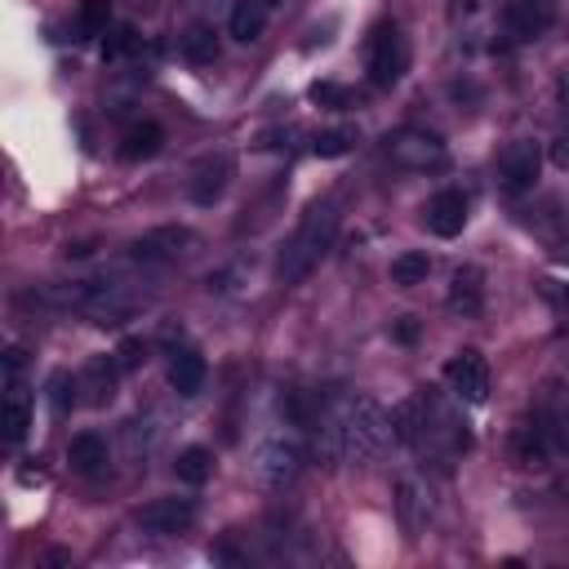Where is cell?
I'll return each mask as SVG.
<instances>
[{"label": "cell", "mask_w": 569, "mask_h": 569, "mask_svg": "<svg viewBox=\"0 0 569 569\" xmlns=\"http://www.w3.org/2000/svg\"><path fill=\"white\" fill-rule=\"evenodd\" d=\"M387 440H391V413L378 400H369V396H351L325 422L316 449H320V458L329 467H338V462H365V458H373Z\"/></svg>", "instance_id": "6da1fadb"}, {"label": "cell", "mask_w": 569, "mask_h": 569, "mask_svg": "<svg viewBox=\"0 0 569 569\" xmlns=\"http://www.w3.org/2000/svg\"><path fill=\"white\" fill-rule=\"evenodd\" d=\"M333 236H338V209H333L329 200H325V204H311V209L298 218L293 236H289V240L280 244V253H276V280H280V284L307 280V276L320 267V258L329 253Z\"/></svg>", "instance_id": "7a4b0ae2"}, {"label": "cell", "mask_w": 569, "mask_h": 569, "mask_svg": "<svg viewBox=\"0 0 569 569\" xmlns=\"http://www.w3.org/2000/svg\"><path fill=\"white\" fill-rule=\"evenodd\" d=\"M249 467H253V480H258V485L284 489V485H293V476L302 471V445H298L293 436H284V431H271V436L258 440Z\"/></svg>", "instance_id": "3957f363"}, {"label": "cell", "mask_w": 569, "mask_h": 569, "mask_svg": "<svg viewBox=\"0 0 569 569\" xmlns=\"http://www.w3.org/2000/svg\"><path fill=\"white\" fill-rule=\"evenodd\" d=\"M365 71H369V84H378V89H391V84L405 80V71H409V40H405V31L396 22H382L369 36V62H365Z\"/></svg>", "instance_id": "277c9868"}, {"label": "cell", "mask_w": 569, "mask_h": 569, "mask_svg": "<svg viewBox=\"0 0 569 569\" xmlns=\"http://www.w3.org/2000/svg\"><path fill=\"white\" fill-rule=\"evenodd\" d=\"M418 396H422V440H427V445H440L445 453L471 449V431H467V422L453 413V405H449L440 391H431V387H422Z\"/></svg>", "instance_id": "5b68a950"}, {"label": "cell", "mask_w": 569, "mask_h": 569, "mask_svg": "<svg viewBox=\"0 0 569 569\" xmlns=\"http://www.w3.org/2000/svg\"><path fill=\"white\" fill-rule=\"evenodd\" d=\"M538 173H542V147L533 138L507 142V151L498 156V191L502 196H525V191H533Z\"/></svg>", "instance_id": "8992f818"}, {"label": "cell", "mask_w": 569, "mask_h": 569, "mask_svg": "<svg viewBox=\"0 0 569 569\" xmlns=\"http://www.w3.org/2000/svg\"><path fill=\"white\" fill-rule=\"evenodd\" d=\"M556 22V0H507L502 4V44H533Z\"/></svg>", "instance_id": "52a82bcc"}, {"label": "cell", "mask_w": 569, "mask_h": 569, "mask_svg": "<svg viewBox=\"0 0 569 569\" xmlns=\"http://www.w3.org/2000/svg\"><path fill=\"white\" fill-rule=\"evenodd\" d=\"M445 382H449L453 400H462V405H485V400H489V360H485L476 347H462V351L449 356Z\"/></svg>", "instance_id": "ba28073f"}, {"label": "cell", "mask_w": 569, "mask_h": 569, "mask_svg": "<svg viewBox=\"0 0 569 569\" xmlns=\"http://www.w3.org/2000/svg\"><path fill=\"white\" fill-rule=\"evenodd\" d=\"M191 244H196V231H191V227L164 222V227H151V231H142V236L129 244V253H133V262H142V267H160V262H173V258H182Z\"/></svg>", "instance_id": "9c48e42d"}, {"label": "cell", "mask_w": 569, "mask_h": 569, "mask_svg": "<svg viewBox=\"0 0 569 569\" xmlns=\"http://www.w3.org/2000/svg\"><path fill=\"white\" fill-rule=\"evenodd\" d=\"M231 178H236V160H231L227 151H209V156H200L196 169H191V178H187V196H191V204H200V209L218 204L222 191L231 187Z\"/></svg>", "instance_id": "30bf717a"}, {"label": "cell", "mask_w": 569, "mask_h": 569, "mask_svg": "<svg viewBox=\"0 0 569 569\" xmlns=\"http://www.w3.org/2000/svg\"><path fill=\"white\" fill-rule=\"evenodd\" d=\"M533 422L547 431L556 449H569V382L547 378L538 400H533Z\"/></svg>", "instance_id": "8fae6325"}, {"label": "cell", "mask_w": 569, "mask_h": 569, "mask_svg": "<svg viewBox=\"0 0 569 569\" xmlns=\"http://www.w3.org/2000/svg\"><path fill=\"white\" fill-rule=\"evenodd\" d=\"M387 156H391L400 169H436V164H445V142H440L436 133L405 129V133L387 138Z\"/></svg>", "instance_id": "7c38bea8"}, {"label": "cell", "mask_w": 569, "mask_h": 569, "mask_svg": "<svg viewBox=\"0 0 569 569\" xmlns=\"http://www.w3.org/2000/svg\"><path fill=\"white\" fill-rule=\"evenodd\" d=\"M120 373H124V369H120V360H116V356H93V360H84V369L76 373V387H80V405H89V409H102V405H111Z\"/></svg>", "instance_id": "4fadbf2b"}, {"label": "cell", "mask_w": 569, "mask_h": 569, "mask_svg": "<svg viewBox=\"0 0 569 569\" xmlns=\"http://www.w3.org/2000/svg\"><path fill=\"white\" fill-rule=\"evenodd\" d=\"M396 516H400L405 533L418 538L431 525V485L418 476H400L396 480Z\"/></svg>", "instance_id": "5bb4252c"}, {"label": "cell", "mask_w": 569, "mask_h": 569, "mask_svg": "<svg viewBox=\"0 0 569 569\" xmlns=\"http://www.w3.org/2000/svg\"><path fill=\"white\" fill-rule=\"evenodd\" d=\"M204 356L191 347V342H178V347H169V356H164V378H169V387L182 396V400H191V396H200V387H204Z\"/></svg>", "instance_id": "9a60e30c"}, {"label": "cell", "mask_w": 569, "mask_h": 569, "mask_svg": "<svg viewBox=\"0 0 569 569\" xmlns=\"http://www.w3.org/2000/svg\"><path fill=\"white\" fill-rule=\"evenodd\" d=\"M462 227H467V196L458 187L436 191L427 200V231L440 240H453V236H462Z\"/></svg>", "instance_id": "2e32d148"}, {"label": "cell", "mask_w": 569, "mask_h": 569, "mask_svg": "<svg viewBox=\"0 0 569 569\" xmlns=\"http://www.w3.org/2000/svg\"><path fill=\"white\" fill-rule=\"evenodd\" d=\"M196 520V502L191 498H151L142 511H138V525L147 533H182L187 525Z\"/></svg>", "instance_id": "e0dca14e"}, {"label": "cell", "mask_w": 569, "mask_h": 569, "mask_svg": "<svg viewBox=\"0 0 569 569\" xmlns=\"http://www.w3.org/2000/svg\"><path fill=\"white\" fill-rule=\"evenodd\" d=\"M445 302H449V311H453V316H480V307H485V271H480V267H471V262L453 267Z\"/></svg>", "instance_id": "ac0fdd59"}, {"label": "cell", "mask_w": 569, "mask_h": 569, "mask_svg": "<svg viewBox=\"0 0 569 569\" xmlns=\"http://www.w3.org/2000/svg\"><path fill=\"white\" fill-rule=\"evenodd\" d=\"M67 462H71L76 476L98 480V476L107 471V462H111V449H107V440H102L98 431H76V436L67 440Z\"/></svg>", "instance_id": "d6986e66"}, {"label": "cell", "mask_w": 569, "mask_h": 569, "mask_svg": "<svg viewBox=\"0 0 569 569\" xmlns=\"http://www.w3.org/2000/svg\"><path fill=\"white\" fill-rule=\"evenodd\" d=\"M551 453H556V445L547 440V431L529 418V422H520L516 431H511V458H516V467H525V471H542L547 462H551Z\"/></svg>", "instance_id": "ffe728a7"}, {"label": "cell", "mask_w": 569, "mask_h": 569, "mask_svg": "<svg viewBox=\"0 0 569 569\" xmlns=\"http://www.w3.org/2000/svg\"><path fill=\"white\" fill-rule=\"evenodd\" d=\"M0 427H4V445H9V449L22 445V436H27V427H31V400H27L22 373L4 378V418H0Z\"/></svg>", "instance_id": "44dd1931"}, {"label": "cell", "mask_w": 569, "mask_h": 569, "mask_svg": "<svg viewBox=\"0 0 569 569\" xmlns=\"http://www.w3.org/2000/svg\"><path fill=\"white\" fill-rule=\"evenodd\" d=\"M160 142H164V129H160L156 120H138V124H129L124 138H120V160H129V164L151 160V156L160 151Z\"/></svg>", "instance_id": "7402d4cb"}, {"label": "cell", "mask_w": 569, "mask_h": 569, "mask_svg": "<svg viewBox=\"0 0 569 569\" xmlns=\"http://www.w3.org/2000/svg\"><path fill=\"white\" fill-rule=\"evenodd\" d=\"M178 53H182L187 62H196V67H209V62L218 58V31H213L209 22H191V27L178 36Z\"/></svg>", "instance_id": "603a6c76"}, {"label": "cell", "mask_w": 569, "mask_h": 569, "mask_svg": "<svg viewBox=\"0 0 569 569\" xmlns=\"http://www.w3.org/2000/svg\"><path fill=\"white\" fill-rule=\"evenodd\" d=\"M267 4L262 0H236V9H231V36L240 40V44H253V40H262V31H267Z\"/></svg>", "instance_id": "cb8c5ba5"}, {"label": "cell", "mask_w": 569, "mask_h": 569, "mask_svg": "<svg viewBox=\"0 0 569 569\" xmlns=\"http://www.w3.org/2000/svg\"><path fill=\"white\" fill-rule=\"evenodd\" d=\"M391 440L422 445V396H409V400L391 405Z\"/></svg>", "instance_id": "d4e9b609"}, {"label": "cell", "mask_w": 569, "mask_h": 569, "mask_svg": "<svg viewBox=\"0 0 569 569\" xmlns=\"http://www.w3.org/2000/svg\"><path fill=\"white\" fill-rule=\"evenodd\" d=\"M427 276H431V258H427L422 249H405V253H396L391 267H387V280H391L396 289H413V284H422Z\"/></svg>", "instance_id": "484cf974"}, {"label": "cell", "mask_w": 569, "mask_h": 569, "mask_svg": "<svg viewBox=\"0 0 569 569\" xmlns=\"http://www.w3.org/2000/svg\"><path fill=\"white\" fill-rule=\"evenodd\" d=\"M173 476H178L182 485H204V480L213 476V453H209L204 445H187V449L173 458Z\"/></svg>", "instance_id": "4316f807"}, {"label": "cell", "mask_w": 569, "mask_h": 569, "mask_svg": "<svg viewBox=\"0 0 569 569\" xmlns=\"http://www.w3.org/2000/svg\"><path fill=\"white\" fill-rule=\"evenodd\" d=\"M356 142H360V133L342 124V129H325V133H316V138H311V151H316L320 160H338V156H347Z\"/></svg>", "instance_id": "83f0119b"}, {"label": "cell", "mask_w": 569, "mask_h": 569, "mask_svg": "<svg viewBox=\"0 0 569 569\" xmlns=\"http://www.w3.org/2000/svg\"><path fill=\"white\" fill-rule=\"evenodd\" d=\"M107 22H111V0H84L80 13H76V27H80L84 40L107 36Z\"/></svg>", "instance_id": "f1b7e54d"}, {"label": "cell", "mask_w": 569, "mask_h": 569, "mask_svg": "<svg viewBox=\"0 0 569 569\" xmlns=\"http://www.w3.org/2000/svg\"><path fill=\"white\" fill-rule=\"evenodd\" d=\"M133 49H138V31L133 27H107V36H102V58L107 62H120Z\"/></svg>", "instance_id": "f546056e"}, {"label": "cell", "mask_w": 569, "mask_h": 569, "mask_svg": "<svg viewBox=\"0 0 569 569\" xmlns=\"http://www.w3.org/2000/svg\"><path fill=\"white\" fill-rule=\"evenodd\" d=\"M311 102H320V107H333V111H342V107H351V102H356V93H351L347 84L320 80V84H311Z\"/></svg>", "instance_id": "4dcf8cb0"}, {"label": "cell", "mask_w": 569, "mask_h": 569, "mask_svg": "<svg viewBox=\"0 0 569 569\" xmlns=\"http://www.w3.org/2000/svg\"><path fill=\"white\" fill-rule=\"evenodd\" d=\"M76 391H80V387H76L71 373H53V378H49V405H53V413H67V409L80 400Z\"/></svg>", "instance_id": "1f68e13d"}, {"label": "cell", "mask_w": 569, "mask_h": 569, "mask_svg": "<svg viewBox=\"0 0 569 569\" xmlns=\"http://www.w3.org/2000/svg\"><path fill=\"white\" fill-rule=\"evenodd\" d=\"M142 356H147V347H142L138 338L120 342V351H116V360H120V369H124V373H129V369H138V365H142Z\"/></svg>", "instance_id": "d6a6232c"}, {"label": "cell", "mask_w": 569, "mask_h": 569, "mask_svg": "<svg viewBox=\"0 0 569 569\" xmlns=\"http://www.w3.org/2000/svg\"><path fill=\"white\" fill-rule=\"evenodd\" d=\"M551 164H556V169H569V133H560V138L551 142Z\"/></svg>", "instance_id": "836d02e7"}, {"label": "cell", "mask_w": 569, "mask_h": 569, "mask_svg": "<svg viewBox=\"0 0 569 569\" xmlns=\"http://www.w3.org/2000/svg\"><path fill=\"white\" fill-rule=\"evenodd\" d=\"M556 102L569 111V67H560V76H556Z\"/></svg>", "instance_id": "e575fe53"}, {"label": "cell", "mask_w": 569, "mask_h": 569, "mask_svg": "<svg viewBox=\"0 0 569 569\" xmlns=\"http://www.w3.org/2000/svg\"><path fill=\"white\" fill-rule=\"evenodd\" d=\"M396 338H400V342H413V338H418V325H413V316H405V320L396 325Z\"/></svg>", "instance_id": "d590c367"}, {"label": "cell", "mask_w": 569, "mask_h": 569, "mask_svg": "<svg viewBox=\"0 0 569 569\" xmlns=\"http://www.w3.org/2000/svg\"><path fill=\"white\" fill-rule=\"evenodd\" d=\"M262 4H267V9H276V4H280V0H262Z\"/></svg>", "instance_id": "8d00e7d4"}]
</instances>
